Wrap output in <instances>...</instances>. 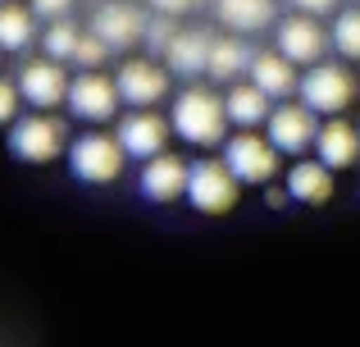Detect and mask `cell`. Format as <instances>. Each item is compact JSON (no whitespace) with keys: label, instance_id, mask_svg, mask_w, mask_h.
Segmentation results:
<instances>
[{"label":"cell","instance_id":"1","mask_svg":"<svg viewBox=\"0 0 360 347\" xmlns=\"http://www.w3.org/2000/svg\"><path fill=\"white\" fill-rule=\"evenodd\" d=\"M169 128L183 137L187 146H219L224 133H229V110L214 92L205 87H183L174 96V115H169Z\"/></svg>","mask_w":360,"mask_h":347},{"label":"cell","instance_id":"2","mask_svg":"<svg viewBox=\"0 0 360 347\" xmlns=\"http://www.w3.org/2000/svg\"><path fill=\"white\" fill-rule=\"evenodd\" d=\"M9 151L23 165H51L55 156L69 151V128L64 119H55L51 110H37L9 124Z\"/></svg>","mask_w":360,"mask_h":347},{"label":"cell","instance_id":"3","mask_svg":"<svg viewBox=\"0 0 360 347\" xmlns=\"http://www.w3.org/2000/svg\"><path fill=\"white\" fill-rule=\"evenodd\" d=\"M238 178L224 160H196L187 165V187L183 196L192 201V210L201 215H229L233 206H238Z\"/></svg>","mask_w":360,"mask_h":347},{"label":"cell","instance_id":"4","mask_svg":"<svg viewBox=\"0 0 360 347\" xmlns=\"http://www.w3.org/2000/svg\"><path fill=\"white\" fill-rule=\"evenodd\" d=\"M297 92L315 115H342L356 101V78L342 69V64H310V73L297 78Z\"/></svg>","mask_w":360,"mask_h":347},{"label":"cell","instance_id":"5","mask_svg":"<svg viewBox=\"0 0 360 347\" xmlns=\"http://www.w3.org/2000/svg\"><path fill=\"white\" fill-rule=\"evenodd\" d=\"M69 174L78 183H115L123 174V146L119 137L105 133H82L78 142H69Z\"/></svg>","mask_w":360,"mask_h":347},{"label":"cell","instance_id":"6","mask_svg":"<svg viewBox=\"0 0 360 347\" xmlns=\"http://www.w3.org/2000/svg\"><path fill=\"white\" fill-rule=\"evenodd\" d=\"M224 165L233 170V178L246 187H264L274 174H278V146L269 142V137H255L251 128H242L238 137H229L224 142Z\"/></svg>","mask_w":360,"mask_h":347},{"label":"cell","instance_id":"7","mask_svg":"<svg viewBox=\"0 0 360 347\" xmlns=\"http://www.w3.org/2000/svg\"><path fill=\"white\" fill-rule=\"evenodd\" d=\"M315 110L301 101V106H269V115H264V137H269L274 146H278V156H306L310 146H315Z\"/></svg>","mask_w":360,"mask_h":347},{"label":"cell","instance_id":"8","mask_svg":"<svg viewBox=\"0 0 360 347\" xmlns=\"http://www.w3.org/2000/svg\"><path fill=\"white\" fill-rule=\"evenodd\" d=\"M64 106L73 110L78 119H87V124H105V119L119 115V87L115 78H105V73L96 69H82L78 78H69V96H64Z\"/></svg>","mask_w":360,"mask_h":347},{"label":"cell","instance_id":"9","mask_svg":"<svg viewBox=\"0 0 360 347\" xmlns=\"http://www.w3.org/2000/svg\"><path fill=\"white\" fill-rule=\"evenodd\" d=\"M18 101L32 110H55L64 106V96H69V73H64L60 60H51V55H41V60H27L23 69H18Z\"/></svg>","mask_w":360,"mask_h":347},{"label":"cell","instance_id":"10","mask_svg":"<svg viewBox=\"0 0 360 347\" xmlns=\"http://www.w3.org/2000/svg\"><path fill=\"white\" fill-rule=\"evenodd\" d=\"M115 87H119V101L132 110L141 106H155V101L169 96V69L150 55V60H123L119 73H115Z\"/></svg>","mask_w":360,"mask_h":347},{"label":"cell","instance_id":"11","mask_svg":"<svg viewBox=\"0 0 360 347\" xmlns=\"http://www.w3.org/2000/svg\"><path fill=\"white\" fill-rule=\"evenodd\" d=\"M169 133H174V128H169L150 106H141V110H132V115H123L119 128H115L123 156H132V160H146V156L165 151V146H169Z\"/></svg>","mask_w":360,"mask_h":347},{"label":"cell","instance_id":"12","mask_svg":"<svg viewBox=\"0 0 360 347\" xmlns=\"http://www.w3.org/2000/svg\"><path fill=\"white\" fill-rule=\"evenodd\" d=\"M91 32H96L110 51H128V46H137L141 32H146V14H141L137 5H128V0H105V5L91 14Z\"/></svg>","mask_w":360,"mask_h":347},{"label":"cell","instance_id":"13","mask_svg":"<svg viewBox=\"0 0 360 347\" xmlns=\"http://www.w3.org/2000/svg\"><path fill=\"white\" fill-rule=\"evenodd\" d=\"M137 187H141V196H146V201H155V206L178 201V196H183V187H187V165L178 160V156H169V151H155V156H146V160H141Z\"/></svg>","mask_w":360,"mask_h":347},{"label":"cell","instance_id":"14","mask_svg":"<svg viewBox=\"0 0 360 347\" xmlns=\"http://www.w3.org/2000/svg\"><path fill=\"white\" fill-rule=\"evenodd\" d=\"M324 46H328V37L315 23V14H301L297 9L292 18L278 23V55H288L292 64H315L324 55Z\"/></svg>","mask_w":360,"mask_h":347},{"label":"cell","instance_id":"15","mask_svg":"<svg viewBox=\"0 0 360 347\" xmlns=\"http://www.w3.org/2000/svg\"><path fill=\"white\" fill-rule=\"evenodd\" d=\"M210 32H201V27H178L174 42L165 46V69L178 73V78H205V60H210Z\"/></svg>","mask_w":360,"mask_h":347},{"label":"cell","instance_id":"16","mask_svg":"<svg viewBox=\"0 0 360 347\" xmlns=\"http://www.w3.org/2000/svg\"><path fill=\"white\" fill-rule=\"evenodd\" d=\"M315 160H324L328 170H352L360 160V128H352L347 119H328L315 133Z\"/></svg>","mask_w":360,"mask_h":347},{"label":"cell","instance_id":"17","mask_svg":"<svg viewBox=\"0 0 360 347\" xmlns=\"http://www.w3.org/2000/svg\"><path fill=\"white\" fill-rule=\"evenodd\" d=\"M246 73H251V82H255V87H260L269 101H283V96H292V92H297V64H292L288 55H278V51L251 55Z\"/></svg>","mask_w":360,"mask_h":347},{"label":"cell","instance_id":"18","mask_svg":"<svg viewBox=\"0 0 360 347\" xmlns=\"http://www.w3.org/2000/svg\"><path fill=\"white\" fill-rule=\"evenodd\" d=\"M288 196L301 206H324L333 196V170L324 160H297L288 170Z\"/></svg>","mask_w":360,"mask_h":347},{"label":"cell","instance_id":"19","mask_svg":"<svg viewBox=\"0 0 360 347\" xmlns=\"http://www.w3.org/2000/svg\"><path fill=\"white\" fill-rule=\"evenodd\" d=\"M214 14L229 32H264L274 23V0H214Z\"/></svg>","mask_w":360,"mask_h":347},{"label":"cell","instance_id":"20","mask_svg":"<svg viewBox=\"0 0 360 347\" xmlns=\"http://www.w3.org/2000/svg\"><path fill=\"white\" fill-rule=\"evenodd\" d=\"M37 42V14L32 5H9L0 0V51L5 55H18Z\"/></svg>","mask_w":360,"mask_h":347},{"label":"cell","instance_id":"21","mask_svg":"<svg viewBox=\"0 0 360 347\" xmlns=\"http://www.w3.org/2000/svg\"><path fill=\"white\" fill-rule=\"evenodd\" d=\"M246 64H251L246 42H238V37H214V42H210V60H205V78L238 82L242 73H246Z\"/></svg>","mask_w":360,"mask_h":347},{"label":"cell","instance_id":"22","mask_svg":"<svg viewBox=\"0 0 360 347\" xmlns=\"http://www.w3.org/2000/svg\"><path fill=\"white\" fill-rule=\"evenodd\" d=\"M224 110H229V124L260 128L264 115H269V96H264L255 82H238V87H229V96H224Z\"/></svg>","mask_w":360,"mask_h":347},{"label":"cell","instance_id":"23","mask_svg":"<svg viewBox=\"0 0 360 347\" xmlns=\"http://www.w3.org/2000/svg\"><path fill=\"white\" fill-rule=\"evenodd\" d=\"M78 37H82V27L73 23L69 14H64V18H51V27L41 32V51L51 55V60L69 64V55H73V46H78Z\"/></svg>","mask_w":360,"mask_h":347},{"label":"cell","instance_id":"24","mask_svg":"<svg viewBox=\"0 0 360 347\" xmlns=\"http://www.w3.org/2000/svg\"><path fill=\"white\" fill-rule=\"evenodd\" d=\"M333 46H338V55H347V60H360V5L342 9V14L333 18Z\"/></svg>","mask_w":360,"mask_h":347},{"label":"cell","instance_id":"25","mask_svg":"<svg viewBox=\"0 0 360 347\" xmlns=\"http://www.w3.org/2000/svg\"><path fill=\"white\" fill-rule=\"evenodd\" d=\"M105 60H110V46L101 42L96 32H82L78 46H73V55H69V64H78V69H101Z\"/></svg>","mask_w":360,"mask_h":347},{"label":"cell","instance_id":"26","mask_svg":"<svg viewBox=\"0 0 360 347\" xmlns=\"http://www.w3.org/2000/svg\"><path fill=\"white\" fill-rule=\"evenodd\" d=\"M174 32H178L174 14H160V9H155V18H146V32H141V42L150 46V55H165V46L174 42Z\"/></svg>","mask_w":360,"mask_h":347},{"label":"cell","instance_id":"27","mask_svg":"<svg viewBox=\"0 0 360 347\" xmlns=\"http://www.w3.org/2000/svg\"><path fill=\"white\" fill-rule=\"evenodd\" d=\"M18 106H23V101H18V87H14V82H5V78H0V128H5V124H14V119H18Z\"/></svg>","mask_w":360,"mask_h":347},{"label":"cell","instance_id":"28","mask_svg":"<svg viewBox=\"0 0 360 347\" xmlns=\"http://www.w3.org/2000/svg\"><path fill=\"white\" fill-rule=\"evenodd\" d=\"M73 5H78V0H32V14L51 23V18H64V14H73Z\"/></svg>","mask_w":360,"mask_h":347},{"label":"cell","instance_id":"29","mask_svg":"<svg viewBox=\"0 0 360 347\" xmlns=\"http://www.w3.org/2000/svg\"><path fill=\"white\" fill-rule=\"evenodd\" d=\"M201 5V0H150V9H160V14H192V9Z\"/></svg>","mask_w":360,"mask_h":347},{"label":"cell","instance_id":"30","mask_svg":"<svg viewBox=\"0 0 360 347\" xmlns=\"http://www.w3.org/2000/svg\"><path fill=\"white\" fill-rule=\"evenodd\" d=\"M292 9H301V14H333L338 9V0H292Z\"/></svg>","mask_w":360,"mask_h":347},{"label":"cell","instance_id":"31","mask_svg":"<svg viewBox=\"0 0 360 347\" xmlns=\"http://www.w3.org/2000/svg\"><path fill=\"white\" fill-rule=\"evenodd\" d=\"M264 201H269V206H274V210H278V206H283V201H288V187H269V192H264Z\"/></svg>","mask_w":360,"mask_h":347}]
</instances>
